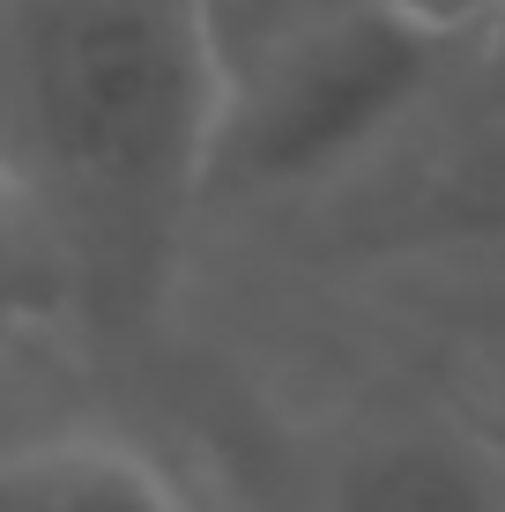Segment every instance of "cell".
Segmentation results:
<instances>
[{"mask_svg":"<svg viewBox=\"0 0 505 512\" xmlns=\"http://www.w3.org/2000/svg\"><path fill=\"white\" fill-rule=\"evenodd\" d=\"M223 90L201 0H0V156L97 282L149 290L208 201Z\"/></svg>","mask_w":505,"mask_h":512,"instance_id":"cell-1","label":"cell"},{"mask_svg":"<svg viewBox=\"0 0 505 512\" xmlns=\"http://www.w3.org/2000/svg\"><path fill=\"white\" fill-rule=\"evenodd\" d=\"M468 60H483L476 30L431 23L409 0L327 15L223 90L208 193H298L335 179L424 112Z\"/></svg>","mask_w":505,"mask_h":512,"instance_id":"cell-2","label":"cell"},{"mask_svg":"<svg viewBox=\"0 0 505 512\" xmlns=\"http://www.w3.org/2000/svg\"><path fill=\"white\" fill-rule=\"evenodd\" d=\"M327 512H505V468L476 438L409 423L364 438L335 468Z\"/></svg>","mask_w":505,"mask_h":512,"instance_id":"cell-3","label":"cell"},{"mask_svg":"<svg viewBox=\"0 0 505 512\" xmlns=\"http://www.w3.org/2000/svg\"><path fill=\"white\" fill-rule=\"evenodd\" d=\"M0 512H194L164 468L112 438H45L0 453Z\"/></svg>","mask_w":505,"mask_h":512,"instance_id":"cell-4","label":"cell"},{"mask_svg":"<svg viewBox=\"0 0 505 512\" xmlns=\"http://www.w3.org/2000/svg\"><path fill=\"white\" fill-rule=\"evenodd\" d=\"M342 8H357V0H201L208 38H216L231 82L246 75L253 60H268L275 45H290L298 30L327 23V15H342Z\"/></svg>","mask_w":505,"mask_h":512,"instance_id":"cell-5","label":"cell"},{"mask_svg":"<svg viewBox=\"0 0 505 512\" xmlns=\"http://www.w3.org/2000/svg\"><path fill=\"white\" fill-rule=\"evenodd\" d=\"M52 260H60V231H52V216L38 208V193L23 186V171L0 156V312L38 297Z\"/></svg>","mask_w":505,"mask_h":512,"instance_id":"cell-6","label":"cell"},{"mask_svg":"<svg viewBox=\"0 0 505 512\" xmlns=\"http://www.w3.org/2000/svg\"><path fill=\"white\" fill-rule=\"evenodd\" d=\"M416 15H431V23H454V30H476V38H491L505 23V0H409Z\"/></svg>","mask_w":505,"mask_h":512,"instance_id":"cell-7","label":"cell"},{"mask_svg":"<svg viewBox=\"0 0 505 512\" xmlns=\"http://www.w3.org/2000/svg\"><path fill=\"white\" fill-rule=\"evenodd\" d=\"M483 60H491V67H505V23L491 30V38H483Z\"/></svg>","mask_w":505,"mask_h":512,"instance_id":"cell-8","label":"cell"}]
</instances>
